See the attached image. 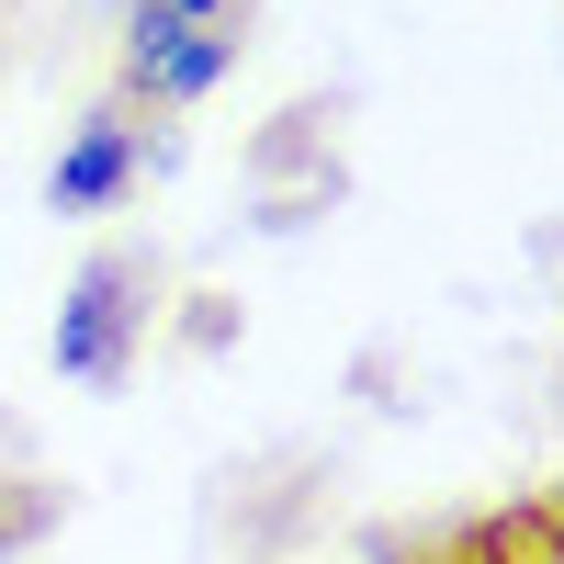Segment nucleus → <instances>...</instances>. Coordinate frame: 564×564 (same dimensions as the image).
I'll use <instances>...</instances> for the list:
<instances>
[{
    "label": "nucleus",
    "instance_id": "nucleus-1",
    "mask_svg": "<svg viewBox=\"0 0 564 564\" xmlns=\"http://www.w3.org/2000/svg\"><path fill=\"white\" fill-rule=\"evenodd\" d=\"M148 327H159V260L148 249H90L79 282L57 294L45 361H57V384H79V395H124L135 361H148Z\"/></svg>",
    "mask_w": 564,
    "mask_h": 564
},
{
    "label": "nucleus",
    "instance_id": "nucleus-2",
    "mask_svg": "<svg viewBox=\"0 0 564 564\" xmlns=\"http://www.w3.org/2000/svg\"><path fill=\"white\" fill-rule=\"evenodd\" d=\"M238 79V23H181L170 0L124 12V57H113V102L135 113H193Z\"/></svg>",
    "mask_w": 564,
    "mask_h": 564
},
{
    "label": "nucleus",
    "instance_id": "nucleus-3",
    "mask_svg": "<svg viewBox=\"0 0 564 564\" xmlns=\"http://www.w3.org/2000/svg\"><path fill=\"white\" fill-rule=\"evenodd\" d=\"M148 170H159V148H148V124H135V102H90L57 135V159H45V215L102 226V215H124V193Z\"/></svg>",
    "mask_w": 564,
    "mask_h": 564
},
{
    "label": "nucleus",
    "instance_id": "nucleus-4",
    "mask_svg": "<svg viewBox=\"0 0 564 564\" xmlns=\"http://www.w3.org/2000/svg\"><path fill=\"white\" fill-rule=\"evenodd\" d=\"M406 564H564V508L531 497V508H497V520H463L441 542H417Z\"/></svg>",
    "mask_w": 564,
    "mask_h": 564
},
{
    "label": "nucleus",
    "instance_id": "nucleus-5",
    "mask_svg": "<svg viewBox=\"0 0 564 564\" xmlns=\"http://www.w3.org/2000/svg\"><path fill=\"white\" fill-rule=\"evenodd\" d=\"M45 520H57V497H23V508H0V564H23Z\"/></svg>",
    "mask_w": 564,
    "mask_h": 564
},
{
    "label": "nucleus",
    "instance_id": "nucleus-6",
    "mask_svg": "<svg viewBox=\"0 0 564 564\" xmlns=\"http://www.w3.org/2000/svg\"><path fill=\"white\" fill-rule=\"evenodd\" d=\"M181 23H238V0H170Z\"/></svg>",
    "mask_w": 564,
    "mask_h": 564
}]
</instances>
